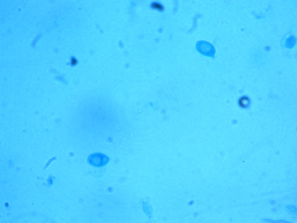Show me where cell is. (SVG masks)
Here are the masks:
<instances>
[{
  "mask_svg": "<svg viewBox=\"0 0 297 223\" xmlns=\"http://www.w3.org/2000/svg\"><path fill=\"white\" fill-rule=\"evenodd\" d=\"M195 48L200 54L213 58L216 53L214 46L207 41L201 40L197 41L195 44Z\"/></svg>",
  "mask_w": 297,
  "mask_h": 223,
  "instance_id": "6da1fadb",
  "label": "cell"
},
{
  "mask_svg": "<svg viewBox=\"0 0 297 223\" xmlns=\"http://www.w3.org/2000/svg\"><path fill=\"white\" fill-rule=\"evenodd\" d=\"M110 160L109 157L105 154L94 153L90 154L87 161L90 165L95 168H101L107 165Z\"/></svg>",
  "mask_w": 297,
  "mask_h": 223,
  "instance_id": "7a4b0ae2",
  "label": "cell"
},
{
  "mask_svg": "<svg viewBox=\"0 0 297 223\" xmlns=\"http://www.w3.org/2000/svg\"><path fill=\"white\" fill-rule=\"evenodd\" d=\"M53 177H50L48 179V183L50 185H51L53 183Z\"/></svg>",
  "mask_w": 297,
  "mask_h": 223,
  "instance_id": "3957f363",
  "label": "cell"
}]
</instances>
